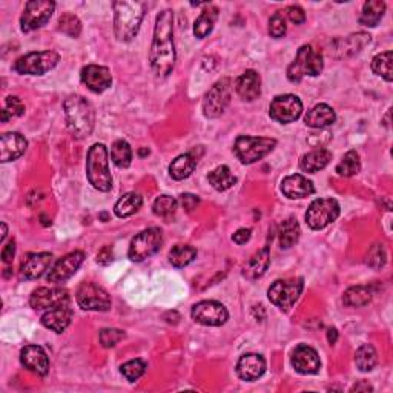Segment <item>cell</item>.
<instances>
[{"mask_svg":"<svg viewBox=\"0 0 393 393\" xmlns=\"http://www.w3.org/2000/svg\"><path fill=\"white\" fill-rule=\"evenodd\" d=\"M177 54L174 46V12L164 10L155 19L149 64L158 77H168L175 66Z\"/></svg>","mask_w":393,"mask_h":393,"instance_id":"6da1fadb","label":"cell"},{"mask_svg":"<svg viewBox=\"0 0 393 393\" xmlns=\"http://www.w3.org/2000/svg\"><path fill=\"white\" fill-rule=\"evenodd\" d=\"M66 126L75 139H86L91 135L95 123L94 106L82 95H70L64 103Z\"/></svg>","mask_w":393,"mask_h":393,"instance_id":"7a4b0ae2","label":"cell"},{"mask_svg":"<svg viewBox=\"0 0 393 393\" xmlns=\"http://www.w3.org/2000/svg\"><path fill=\"white\" fill-rule=\"evenodd\" d=\"M114 8V32L120 42H131L140 30L144 17V6L140 2L119 0L113 2Z\"/></svg>","mask_w":393,"mask_h":393,"instance_id":"3957f363","label":"cell"},{"mask_svg":"<svg viewBox=\"0 0 393 393\" xmlns=\"http://www.w3.org/2000/svg\"><path fill=\"white\" fill-rule=\"evenodd\" d=\"M86 175L89 183L100 192L113 189V175L109 171L108 149L103 143H95L86 155Z\"/></svg>","mask_w":393,"mask_h":393,"instance_id":"277c9868","label":"cell"},{"mask_svg":"<svg viewBox=\"0 0 393 393\" xmlns=\"http://www.w3.org/2000/svg\"><path fill=\"white\" fill-rule=\"evenodd\" d=\"M324 61L320 52L314 51V48L310 45H303L296 57L287 68V79L292 84H300L305 75H310V77H316L323 73Z\"/></svg>","mask_w":393,"mask_h":393,"instance_id":"5b68a950","label":"cell"},{"mask_svg":"<svg viewBox=\"0 0 393 393\" xmlns=\"http://www.w3.org/2000/svg\"><path fill=\"white\" fill-rule=\"evenodd\" d=\"M277 146V140L267 137H251L240 135L233 144V153L243 164H252L271 154Z\"/></svg>","mask_w":393,"mask_h":393,"instance_id":"8992f818","label":"cell"},{"mask_svg":"<svg viewBox=\"0 0 393 393\" xmlns=\"http://www.w3.org/2000/svg\"><path fill=\"white\" fill-rule=\"evenodd\" d=\"M305 287V280L292 278V280H277L269 287L267 298L271 300L274 306H277L282 312H289L294 305L298 301L300 295Z\"/></svg>","mask_w":393,"mask_h":393,"instance_id":"52a82bcc","label":"cell"},{"mask_svg":"<svg viewBox=\"0 0 393 393\" xmlns=\"http://www.w3.org/2000/svg\"><path fill=\"white\" fill-rule=\"evenodd\" d=\"M163 245V232L158 229V227H149V229H144L140 233L133 238L129 245L128 257L135 261V263H140L149 257H153Z\"/></svg>","mask_w":393,"mask_h":393,"instance_id":"ba28073f","label":"cell"},{"mask_svg":"<svg viewBox=\"0 0 393 393\" xmlns=\"http://www.w3.org/2000/svg\"><path fill=\"white\" fill-rule=\"evenodd\" d=\"M59 54L54 51L28 52L15 61V71L22 75H44L59 64Z\"/></svg>","mask_w":393,"mask_h":393,"instance_id":"9c48e42d","label":"cell"},{"mask_svg":"<svg viewBox=\"0 0 393 393\" xmlns=\"http://www.w3.org/2000/svg\"><path fill=\"white\" fill-rule=\"evenodd\" d=\"M232 99V82L231 79H222L213 85L203 99V114L208 119H217L229 106Z\"/></svg>","mask_w":393,"mask_h":393,"instance_id":"30bf717a","label":"cell"},{"mask_svg":"<svg viewBox=\"0 0 393 393\" xmlns=\"http://www.w3.org/2000/svg\"><path fill=\"white\" fill-rule=\"evenodd\" d=\"M340 204L335 198H316L306 212V223L312 229L320 231L334 223L340 217Z\"/></svg>","mask_w":393,"mask_h":393,"instance_id":"8fae6325","label":"cell"},{"mask_svg":"<svg viewBox=\"0 0 393 393\" xmlns=\"http://www.w3.org/2000/svg\"><path fill=\"white\" fill-rule=\"evenodd\" d=\"M56 10V3L51 0H30L25 5V11L20 17V28L23 32H31L45 26Z\"/></svg>","mask_w":393,"mask_h":393,"instance_id":"7c38bea8","label":"cell"},{"mask_svg":"<svg viewBox=\"0 0 393 393\" xmlns=\"http://www.w3.org/2000/svg\"><path fill=\"white\" fill-rule=\"evenodd\" d=\"M77 305L84 310L93 312H106L111 309V296L102 286L95 282H82L77 292H75Z\"/></svg>","mask_w":393,"mask_h":393,"instance_id":"4fadbf2b","label":"cell"},{"mask_svg":"<svg viewBox=\"0 0 393 393\" xmlns=\"http://www.w3.org/2000/svg\"><path fill=\"white\" fill-rule=\"evenodd\" d=\"M301 114L303 103L300 97H296L294 94L277 95V97L271 102V106H269V115H271V119L282 123V125L298 120Z\"/></svg>","mask_w":393,"mask_h":393,"instance_id":"5bb4252c","label":"cell"},{"mask_svg":"<svg viewBox=\"0 0 393 393\" xmlns=\"http://www.w3.org/2000/svg\"><path fill=\"white\" fill-rule=\"evenodd\" d=\"M191 316L195 323L203 324V326L220 327L229 320V312H227V309L222 303L206 300L197 303V305L192 307Z\"/></svg>","mask_w":393,"mask_h":393,"instance_id":"9a60e30c","label":"cell"},{"mask_svg":"<svg viewBox=\"0 0 393 393\" xmlns=\"http://www.w3.org/2000/svg\"><path fill=\"white\" fill-rule=\"evenodd\" d=\"M30 305L36 310L57 309L70 305V294L64 287H39L31 294Z\"/></svg>","mask_w":393,"mask_h":393,"instance_id":"2e32d148","label":"cell"},{"mask_svg":"<svg viewBox=\"0 0 393 393\" xmlns=\"http://www.w3.org/2000/svg\"><path fill=\"white\" fill-rule=\"evenodd\" d=\"M85 260V253L82 251H75L65 255L64 258H60L54 267L48 274V282H54V285H60V282H65L66 280H70L73 275L79 271V267L82 266Z\"/></svg>","mask_w":393,"mask_h":393,"instance_id":"e0dca14e","label":"cell"},{"mask_svg":"<svg viewBox=\"0 0 393 393\" xmlns=\"http://www.w3.org/2000/svg\"><path fill=\"white\" fill-rule=\"evenodd\" d=\"M292 365L300 375H316L321 369V361L315 349L307 344H298L292 354Z\"/></svg>","mask_w":393,"mask_h":393,"instance_id":"ac0fdd59","label":"cell"},{"mask_svg":"<svg viewBox=\"0 0 393 393\" xmlns=\"http://www.w3.org/2000/svg\"><path fill=\"white\" fill-rule=\"evenodd\" d=\"M82 84L86 85L89 91L93 93H103L111 88L113 77L108 68L99 66V65H86L84 70L80 71Z\"/></svg>","mask_w":393,"mask_h":393,"instance_id":"d6986e66","label":"cell"},{"mask_svg":"<svg viewBox=\"0 0 393 393\" xmlns=\"http://www.w3.org/2000/svg\"><path fill=\"white\" fill-rule=\"evenodd\" d=\"M20 363L39 376H46L50 372V358L40 346H25L20 352Z\"/></svg>","mask_w":393,"mask_h":393,"instance_id":"ffe728a7","label":"cell"},{"mask_svg":"<svg viewBox=\"0 0 393 393\" xmlns=\"http://www.w3.org/2000/svg\"><path fill=\"white\" fill-rule=\"evenodd\" d=\"M28 142L19 133H5L0 137V162H15L25 154Z\"/></svg>","mask_w":393,"mask_h":393,"instance_id":"44dd1931","label":"cell"},{"mask_svg":"<svg viewBox=\"0 0 393 393\" xmlns=\"http://www.w3.org/2000/svg\"><path fill=\"white\" fill-rule=\"evenodd\" d=\"M266 360L258 354H246L240 356L237 363V374L243 381H255L265 375Z\"/></svg>","mask_w":393,"mask_h":393,"instance_id":"7402d4cb","label":"cell"},{"mask_svg":"<svg viewBox=\"0 0 393 393\" xmlns=\"http://www.w3.org/2000/svg\"><path fill=\"white\" fill-rule=\"evenodd\" d=\"M281 192L287 198H306L309 195H312L315 192L314 183L301 174H294L286 177L285 180L281 182Z\"/></svg>","mask_w":393,"mask_h":393,"instance_id":"603a6c76","label":"cell"},{"mask_svg":"<svg viewBox=\"0 0 393 393\" xmlns=\"http://www.w3.org/2000/svg\"><path fill=\"white\" fill-rule=\"evenodd\" d=\"M236 91L241 99L253 102L261 95V77L257 71L247 70L236 80Z\"/></svg>","mask_w":393,"mask_h":393,"instance_id":"cb8c5ba5","label":"cell"},{"mask_svg":"<svg viewBox=\"0 0 393 393\" xmlns=\"http://www.w3.org/2000/svg\"><path fill=\"white\" fill-rule=\"evenodd\" d=\"M73 315L74 314H73V309L70 307V305L61 306L57 309L48 310L46 314H44L40 323H42L46 329L52 330V332L61 334V332H65L68 326L71 324Z\"/></svg>","mask_w":393,"mask_h":393,"instance_id":"d4e9b609","label":"cell"},{"mask_svg":"<svg viewBox=\"0 0 393 393\" xmlns=\"http://www.w3.org/2000/svg\"><path fill=\"white\" fill-rule=\"evenodd\" d=\"M52 263V255L48 252L30 253L22 263V275L26 280H37Z\"/></svg>","mask_w":393,"mask_h":393,"instance_id":"484cf974","label":"cell"},{"mask_svg":"<svg viewBox=\"0 0 393 393\" xmlns=\"http://www.w3.org/2000/svg\"><path fill=\"white\" fill-rule=\"evenodd\" d=\"M336 120V114L332 108L326 103H320V105L314 106L307 115L305 117L306 126L314 129H323L332 126Z\"/></svg>","mask_w":393,"mask_h":393,"instance_id":"4316f807","label":"cell"},{"mask_svg":"<svg viewBox=\"0 0 393 393\" xmlns=\"http://www.w3.org/2000/svg\"><path fill=\"white\" fill-rule=\"evenodd\" d=\"M269 265H271V253H269V246H266L246 261L243 266V275L247 280H257L263 277Z\"/></svg>","mask_w":393,"mask_h":393,"instance_id":"83f0119b","label":"cell"},{"mask_svg":"<svg viewBox=\"0 0 393 393\" xmlns=\"http://www.w3.org/2000/svg\"><path fill=\"white\" fill-rule=\"evenodd\" d=\"M197 164L198 155H195V153L182 154L169 164V175L177 182L184 180V178H188L195 171Z\"/></svg>","mask_w":393,"mask_h":393,"instance_id":"f1b7e54d","label":"cell"},{"mask_svg":"<svg viewBox=\"0 0 393 393\" xmlns=\"http://www.w3.org/2000/svg\"><path fill=\"white\" fill-rule=\"evenodd\" d=\"M330 160H332V153L329 149H315L301 157L300 169L307 174H315L326 168Z\"/></svg>","mask_w":393,"mask_h":393,"instance_id":"f546056e","label":"cell"},{"mask_svg":"<svg viewBox=\"0 0 393 393\" xmlns=\"http://www.w3.org/2000/svg\"><path fill=\"white\" fill-rule=\"evenodd\" d=\"M370 34L367 32H358V34H352L347 39L344 40H336L335 42V50L334 51H340L341 54L338 57H349L354 56V54L360 52L365 45L370 44Z\"/></svg>","mask_w":393,"mask_h":393,"instance_id":"4dcf8cb0","label":"cell"},{"mask_svg":"<svg viewBox=\"0 0 393 393\" xmlns=\"http://www.w3.org/2000/svg\"><path fill=\"white\" fill-rule=\"evenodd\" d=\"M218 19V8L213 5H206V8L202 11L194 23V34L197 39H204L208 37L213 30V25H215Z\"/></svg>","mask_w":393,"mask_h":393,"instance_id":"1f68e13d","label":"cell"},{"mask_svg":"<svg viewBox=\"0 0 393 393\" xmlns=\"http://www.w3.org/2000/svg\"><path fill=\"white\" fill-rule=\"evenodd\" d=\"M385 12V3L383 0H369L363 5V11L360 16V23L363 26L374 28L379 22Z\"/></svg>","mask_w":393,"mask_h":393,"instance_id":"d6a6232c","label":"cell"},{"mask_svg":"<svg viewBox=\"0 0 393 393\" xmlns=\"http://www.w3.org/2000/svg\"><path fill=\"white\" fill-rule=\"evenodd\" d=\"M208 182L213 189L223 192V191L231 189L232 186L237 183V177L232 174L229 166L222 164V166H218V168H215L209 172Z\"/></svg>","mask_w":393,"mask_h":393,"instance_id":"836d02e7","label":"cell"},{"mask_svg":"<svg viewBox=\"0 0 393 393\" xmlns=\"http://www.w3.org/2000/svg\"><path fill=\"white\" fill-rule=\"evenodd\" d=\"M143 204V198L140 194H135V192H128V194L123 195L119 202L114 206V212L119 218H128L131 215H134L135 212H139Z\"/></svg>","mask_w":393,"mask_h":393,"instance_id":"e575fe53","label":"cell"},{"mask_svg":"<svg viewBox=\"0 0 393 393\" xmlns=\"http://www.w3.org/2000/svg\"><path fill=\"white\" fill-rule=\"evenodd\" d=\"M300 236H301V229H300L298 222H296V218L289 217L287 220H285L280 227L281 249H291L292 246L298 243Z\"/></svg>","mask_w":393,"mask_h":393,"instance_id":"d590c367","label":"cell"},{"mask_svg":"<svg viewBox=\"0 0 393 393\" xmlns=\"http://www.w3.org/2000/svg\"><path fill=\"white\" fill-rule=\"evenodd\" d=\"M372 301V289L369 286L349 287L343 295V303L347 307H363Z\"/></svg>","mask_w":393,"mask_h":393,"instance_id":"8d00e7d4","label":"cell"},{"mask_svg":"<svg viewBox=\"0 0 393 393\" xmlns=\"http://www.w3.org/2000/svg\"><path fill=\"white\" fill-rule=\"evenodd\" d=\"M197 257V249L189 245H175L169 252V263L174 267L191 265Z\"/></svg>","mask_w":393,"mask_h":393,"instance_id":"74e56055","label":"cell"},{"mask_svg":"<svg viewBox=\"0 0 393 393\" xmlns=\"http://www.w3.org/2000/svg\"><path fill=\"white\" fill-rule=\"evenodd\" d=\"M355 364L361 372H372L378 364V354L372 344H363L355 354Z\"/></svg>","mask_w":393,"mask_h":393,"instance_id":"f35d334b","label":"cell"},{"mask_svg":"<svg viewBox=\"0 0 393 393\" xmlns=\"http://www.w3.org/2000/svg\"><path fill=\"white\" fill-rule=\"evenodd\" d=\"M111 158L117 168H129L133 162V149L126 140H115L111 146Z\"/></svg>","mask_w":393,"mask_h":393,"instance_id":"ab89813d","label":"cell"},{"mask_svg":"<svg viewBox=\"0 0 393 393\" xmlns=\"http://www.w3.org/2000/svg\"><path fill=\"white\" fill-rule=\"evenodd\" d=\"M361 160L356 151H349L343 160L336 164V174L340 177H354L360 174Z\"/></svg>","mask_w":393,"mask_h":393,"instance_id":"60d3db41","label":"cell"},{"mask_svg":"<svg viewBox=\"0 0 393 393\" xmlns=\"http://www.w3.org/2000/svg\"><path fill=\"white\" fill-rule=\"evenodd\" d=\"M372 71H374L379 77H383L385 82L393 80V71H392V51H385L381 54H376L372 60Z\"/></svg>","mask_w":393,"mask_h":393,"instance_id":"b9f144b4","label":"cell"},{"mask_svg":"<svg viewBox=\"0 0 393 393\" xmlns=\"http://www.w3.org/2000/svg\"><path fill=\"white\" fill-rule=\"evenodd\" d=\"M177 206H178V202L174 197L160 195L154 202L153 211H154V213H155L157 217L171 218L177 212Z\"/></svg>","mask_w":393,"mask_h":393,"instance_id":"7bdbcfd3","label":"cell"},{"mask_svg":"<svg viewBox=\"0 0 393 393\" xmlns=\"http://www.w3.org/2000/svg\"><path fill=\"white\" fill-rule=\"evenodd\" d=\"M59 30L66 34V36L77 39L82 32V23L77 16L71 15V12H65V15L59 19Z\"/></svg>","mask_w":393,"mask_h":393,"instance_id":"ee69618b","label":"cell"},{"mask_svg":"<svg viewBox=\"0 0 393 393\" xmlns=\"http://www.w3.org/2000/svg\"><path fill=\"white\" fill-rule=\"evenodd\" d=\"M120 372H122V375L128 379V381L134 383L144 375V372H146V363H144L143 360H131L122 365Z\"/></svg>","mask_w":393,"mask_h":393,"instance_id":"f6af8a7d","label":"cell"},{"mask_svg":"<svg viewBox=\"0 0 393 393\" xmlns=\"http://www.w3.org/2000/svg\"><path fill=\"white\" fill-rule=\"evenodd\" d=\"M385 261H387V253H385L384 245H375L370 247V251L365 257V265L372 269H381Z\"/></svg>","mask_w":393,"mask_h":393,"instance_id":"bcb514c9","label":"cell"},{"mask_svg":"<svg viewBox=\"0 0 393 393\" xmlns=\"http://www.w3.org/2000/svg\"><path fill=\"white\" fill-rule=\"evenodd\" d=\"M125 336L126 334L120 329H102L100 330V344L105 349H111V347H115Z\"/></svg>","mask_w":393,"mask_h":393,"instance_id":"7dc6e473","label":"cell"},{"mask_svg":"<svg viewBox=\"0 0 393 393\" xmlns=\"http://www.w3.org/2000/svg\"><path fill=\"white\" fill-rule=\"evenodd\" d=\"M287 32V25H286V19L281 12H275V15L269 20V34L274 39H281L285 37Z\"/></svg>","mask_w":393,"mask_h":393,"instance_id":"c3c4849f","label":"cell"},{"mask_svg":"<svg viewBox=\"0 0 393 393\" xmlns=\"http://www.w3.org/2000/svg\"><path fill=\"white\" fill-rule=\"evenodd\" d=\"M5 111L8 113L12 117H22L25 114V105L22 103L19 97H15V95H10V97H6L5 102Z\"/></svg>","mask_w":393,"mask_h":393,"instance_id":"681fc988","label":"cell"},{"mask_svg":"<svg viewBox=\"0 0 393 393\" xmlns=\"http://www.w3.org/2000/svg\"><path fill=\"white\" fill-rule=\"evenodd\" d=\"M285 12L287 15V19L295 25H301V23L306 22V15H305V11L300 8V6H296V5L287 6Z\"/></svg>","mask_w":393,"mask_h":393,"instance_id":"f907efd6","label":"cell"},{"mask_svg":"<svg viewBox=\"0 0 393 393\" xmlns=\"http://www.w3.org/2000/svg\"><path fill=\"white\" fill-rule=\"evenodd\" d=\"M15 255H16V241L11 240V241H8V245L3 246V249H2L3 263L5 265L12 263V260H15Z\"/></svg>","mask_w":393,"mask_h":393,"instance_id":"816d5d0a","label":"cell"},{"mask_svg":"<svg viewBox=\"0 0 393 393\" xmlns=\"http://www.w3.org/2000/svg\"><path fill=\"white\" fill-rule=\"evenodd\" d=\"M113 261H114V253H113L111 246H105L97 253V263L102 266H108V265H111Z\"/></svg>","mask_w":393,"mask_h":393,"instance_id":"f5cc1de1","label":"cell"},{"mask_svg":"<svg viewBox=\"0 0 393 393\" xmlns=\"http://www.w3.org/2000/svg\"><path fill=\"white\" fill-rule=\"evenodd\" d=\"M180 203L186 211L192 212L197 208V204L200 203V198L197 195H192V194H183V195H180Z\"/></svg>","mask_w":393,"mask_h":393,"instance_id":"db71d44e","label":"cell"},{"mask_svg":"<svg viewBox=\"0 0 393 393\" xmlns=\"http://www.w3.org/2000/svg\"><path fill=\"white\" fill-rule=\"evenodd\" d=\"M251 237H252V231L246 229V227H241V229H238L236 233H233L232 240H233V243H237V245H246L247 241L251 240Z\"/></svg>","mask_w":393,"mask_h":393,"instance_id":"11a10c76","label":"cell"},{"mask_svg":"<svg viewBox=\"0 0 393 393\" xmlns=\"http://www.w3.org/2000/svg\"><path fill=\"white\" fill-rule=\"evenodd\" d=\"M372 392L374 390V387H372V385L369 384V383H365V381H361V383H358V384H355L354 387L350 389V392Z\"/></svg>","mask_w":393,"mask_h":393,"instance_id":"9f6ffc18","label":"cell"},{"mask_svg":"<svg viewBox=\"0 0 393 393\" xmlns=\"http://www.w3.org/2000/svg\"><path fill=\"white\" fill-rule=\"evenodd\" d=\"M338 340V330L335 327L332 329H329V332H327V341L329 344H335Z\"/></svg>","mask_w":393,"mask_h":393,"instance_id":"6f0895ef","label":"cell"},{"mask_svg":"<svg viewBox=\"0 0 393 393\" xmlns=\"http://www.w3.org/2000/svg\"><path fill=\"white\" fill-rule=\"evenodd\" d=\"M6 233H8V227H6L5 223H2V237H0V243H3V241H5Z\"/></svg>","mask_w":393,"mask_h":393,"instance_id":"680465c9","label":"cell"}]
</instances>
